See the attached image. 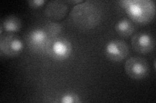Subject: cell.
Listing matches in <instances>:
<instances>
[{
  "mask_svg": "<svg viewBox=\"0 0 156 103\" xmlns=\"http://www.w3.org/2000/svg\"><path fill=\"white\" fill-rule=\"evenodd\" d=\"M70 17L76 27L83 30H89L100 23L101 18V8L95 2H83L72 8Z\"/></svg>",
  "mask_w": 156,
  "mask_h": 103,
  "instance_id": "cell-1",
  "label": "cell"
},
{
  "mask_svg": "<svg viewBox=\"0 0 156 103\" xmlns=\"http://www.w3.org/2000/svg\"><path fill=\"white\" fill-rule=\"evenodd\" d=\"M45 50L48 54L53 60L62 61L69 57L72 52V47L70 41L68 39L55 36L48 39Z\"/></svg>",
  "mask_w": 156,
  "mask_h": 103,
  "instance_id": "cell-3",
  "label": "cell"
},
{
  "mask_svg": "<svg viewBox=\"0 0 156 103\" xmlns=\"http://www.w3.org/2000/svg\"><path fill=\"white\" fill-rule=\"evenodd\" d=\"M44 30L46 32L49 38L58 36L62 31V25L57 21H50L46 23Z\"/></svg>",
  "mask_w": 156,
  "mask_h": 103,
  "instance_id": "cell-12",
  "label": "cell"
},
{
  "mask_svg": "<svg viewBox=\"0 0 156 103\" xmlns=\"http://www.w3.org/2000/svg\"><path fill=\"white\" fill-rule=\"evenodd\" d=\"M115 29L116 32L121 37H128L133 33L135 27L130 19L128 18H122L116 23Z\"/></svg>",
  "mask_w": 156,
  "mask_h": 103,
  "instance_id": "cell-11",
  "label": "cell"
},
{
  "mask_svg": "<svg viewBox=\"0 0 156 103\" xmlns=\"http://www.w3.org/2000/svg\"><path fill=\"white\" fill-rule=\"evenodd\" d=\"M105 55L111 61L120 62L129 54V47L125 41L120 40L110 41L105 46Z\"/></svg>",
  "mask_w": 156,
  "mask_h": 103,
  "instance_id": "cell-6",
  "label": "cell"
},
{
  "mask_svg": "<svg viewBox=\"0 0 156 103\" xmlns=\"http://www.w3.org/2000/svg\"><path fill=\"white\" fill-rule=\"evenodd\" d=\"M23 48V43L20 38L14 34H6L0 37V50L5 55L14 57L20 53Z\"/></svg>",
  "mask_w": 156,
  "mask_h": 103,
  "instance_id": "cell-5",
  "label": "cell"
},
{
  "mask_svg": "<svg viewBox=\"0 0 156 103\" xmlns=\"http://www.w3.org/2000/svg\"><path fill=\"white\" fill-rule=\"evenodd\" d=\"M68 3H77V4H80V3H81L83 2V1H82V0H80V1H78V0H76V1H74V0H73V1H68Z\"/></svg>",
  "mask_w": 156,
  "mask_h": 103,
  "instance_id": "cell-15",
  "label": "cell"
},
{
  "mask_svg": "<svg viewBox=\"0 0 156 103\" xmlns=\"http://www.w3.org/2000/svg\"><path fill=\"white\" fill-rule=\"evenodd\" d=\"M48 39L49 37L44 29H34L27 36V45L34 51L42 50L46 48Z\"/></svg>",
  "mask_w": 156,
  "mask_h": 103,
  "instance_id": "cell-9",
  "label": "cell"
},
{
  "mask_svg": "<svg viewBox=\"0 0 156 103\" xmlns=\"http://www.w3.org/2000/svg\"><path fill=\"white\" fill-rule=\"evenodd\" d=\"M124 69L131 79H142L148 75L149 65L148 61L143 57H131L126 61Z\"/></svg>",
  "mask_w": 156,
  "mask_h": 103,
  "instance_id": "cell-4",
  "label": "cell"
},
{
  "mask_svg": "<svg viewBox=\"0 0 156 103\" xmlns=\"http://www.w3.org/2000/svg\"><path fill=\"white\" fill-rule=\"evenodd\" d=\"M61 102L62 103H76L80 102V97L74 93H68L61 98Z\"/></svg>",
  "mask_w": 156,
  "mask_h": 103,
  "instance_id": "cell-13",
  "label": "cell"
},
{
  "mask_svg": "<svg viewBox=\"0 0 156 103\" xmlns=\"http://www.w3.org/2000/svg\"><path fill=\"white\" fill-rule=\"evenodd\" d=\"M46 3L44 0H29V5L33 8H38L41 7Z\"/></svg>",
  "mask_w": 156,
  "mask_h": 103,
  "instance_id": "cell-14",
  "label": "cell"
},
{
  "mask_svg": "<svg viewBox=\"0 0 156 103\" xmlns=\"http://www.w3.org/2000/svg\"><path fill=\"white\" fill-rule=\"evenodd\" d=\"M131 45L133 50L142 54L148 53L155 46L154 37L147 32H139L135 34L131 39Z\"/></svg>",
  "mask_w": 156,
  "mask_h": 103,
  "instance_id": "cell-7",
  "label": "cell"
},
{
  "mask_svg": "<svg viewBox=\"0 0 156 103\" xmlns=\"http://www.w3.org/2000/svg\"><path fill=\"white\" fill-rule=\"evenodd\" d=\"M22 27V21L17 16L10 15L5 18L1 22V35L4 31L6 34H14L18 32Z\"/></svg>",
  "mask_w": 156,
  "mask_h": 103,
  "instance_id": "cell-10",
  "label": "cell"
},
{
  "mask_svg": "<svg viewBox=\"0 0 156 103\" xmlns=\"http://www.w3.org/2000/svg\"><path fill=\"white\" fill-rule=\"evenodd\" d=\"M126 10L133 21L139 24H146L154 18L155 5L151 0H131Z\"/></svg>",
  "mask_w": 156,
  "mask_h": 103,
  "instance_id": "cell-2",
  "label": "cell"
},
{
  "mask_svg": "<svg viewBox=\"0 0 156 103\" xmlns=\"http://www.w3.org/2000/svg\"><path fill=\"white\" fill-rule=\"evenodd\" d=\"M68 10V7L65 2L55 0L48 3L45 8V14L51 21H57L66 16Z\"/></svg>",
  "mask_w": 156,
  "mask_h": 103,
  "instance_id": "cell-8",
  "label": "cell"
}]
</instances>
